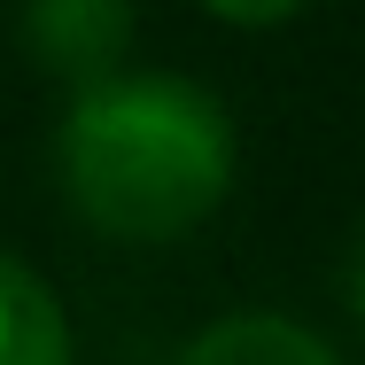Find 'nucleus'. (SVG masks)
Here are the masks:
<instances>
[{
	"instance_id": "nucleus-6",
	"label": "nucleus",
	"mask_w": 365,
	"mask_h": 365,
	"mask_svg": "<svg viewBox=\"0 0 365 365\" xmlns=\"http://www.w3.org/2000/svg\"><path fill=\"white\" fill-rule=\"evenodd\" d=\"M350 311H358V327H365V233H358V249H350Z\"/></svg>"
},
{
	"instance_id": "nucleus-5",
	"label": "nucleus",
	"mask_w": 365,
	"mask_h": 365,
	"mask_svg": "<svg viewBox=\"0 0 365 365\" xmlns=\"http://www.w3.org/2000/svg\"><path fill=\"white\" fill-rule=\"evenodd\" d=\"M218 24H241V31H264V24H288L303 0H202Z\"/></svg>"
},
{
	"instance_id": "nucleus-4",
	"label": "nucleus",
	"mask_w": 365,
	"mask_h": 365,
	"mask_svg": "<svg viewBox=\"0 0 365 365\" xmlns=\"http://www.w3.org/2000/svg\"><path fill=\"white\" fill-rule=\"evenodd\" d=\"M0 365H71V319H63V303L16 257H0Z\"/></svg>"
},
{
	"instance_id": "nucleus-2",
	"label": "nucleus",
	"mask_w": 365,
	"mask_h": 365,
	"mask_svg": "<svg viewBox=\"0 0 365 365\" xmlns=\"http://www.w3.org/2000/svg\"><path fill=\"white\" fill-rule=\"evenodd\" d=\"M16 39L24 55L63 86H101L117 78L133 47V0H24L16 8Z\"/></svg>"
},
{
	"instance_id": "nucleus-1",
	"label": "nucleus",
	"mask_w": 365,
	"mask_h": 365,
	"mask_svg": "<svg viewBox=\"0 0 365 365\" xmlns=\"http://www.w3.org/2000/svg\"><path fill=\"white\" fill-rule=\"evenodd\" d=\"M63 195L109 241H179L233 187V117L171 71H117L86 86L55 133Z\"/></svg>"
},
{
	"instance_id": "nucleus-3",
	"label": "nucleus",
	"mask_w": 365,
	"mask_h": 365,
	"mask_svg": "<svg viewBox=\"0 0 365 365\" xmlns=\"http://www.w3.org/2000/svg\"><path fill=\"white\" fill-rule=\"evenodd\" d=\"M179 365H342V358L311 327L280 319V311H233L218 327H202L179 350Z\"/></svg>"
}]
</instances>
